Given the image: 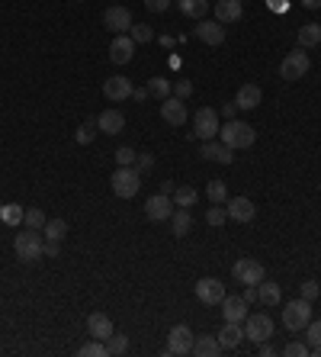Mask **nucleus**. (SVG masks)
<instances>
[{
	"instance_id": "c756f323",
	"label": "nucleus",
	"mask_w": 321,
	"mask_h": 357,
	"mask_svg": "<svg viewBox=\"0 0 321 357\" xmlns=\"http://www.w3.org/2000/svg\"><path fill=\"white\" fill-rule=\"evenodd\" d=\"M42 235H46V242H64V235H68V222H64V219H48L46 229H42Z\"/></svg>"
},
{
	"instance_id": "412c9836",
	"label": "nucleus",
	"mask_w": 321,
	"mask_h": 357,
	"mask_svg": "<svg viewBox=\"0 0 321 357\" xmlns=\"http://www.w3.org/2000/svg\"><path fill=\"white\" fill-rule=\"evenodd\" d=\"M222 316H225V322H241L244 325V319H248V302H244V296H225L222 300Z\"/></svg>"
},
{
	"instance_id": "cd10ccee",
	"label": "nucleus",
	"mask_w": 321,
	"mask_h": 357,
	"mask_svg": "<svg viewBox=\"0 0 321 357\" xmlns=\"http://www.w3.org/2000/svg\"><path fill=\"white\" fill-rule=\"evenodd\" d=\"M177 7L184 17H193V19H202L209 13V0H177Z\"/></svg>"
},
{
	"instance_id": "09e8293b",
	"label": "nucleus",
	"mask_w": 321,
	"mask_h": 357,
	"mask_svg": "<svg viewBox=\"0 0 321 357\" xmlns=\"http://www.w3.org/2000/svg\"><path fill=\"white\" fill-rule=\"evenodd\" d=\"M61 254V242H46V258H58Z\"/></svg>"
},
{
	"instance_id": "39448f33",
	"label": "nucleus",
	"mask_w": 321,
	"mask_h": 357,
	"mask_svg": "<svg viewBox=\"0 0 321 357\" xmlns=\"http://www.w3.org/2000/svg\"><path fill=\"white\" fill-rule=\"evenodd\" d=\"M309 68H312L309 52H305V48H295V52H289V55L283 58V65H280V77H283V81H299V77L309 75Z\"/></svg>"
},
{
	"instance_id": "5fc2aeb1",
	"label": "nucleus",
	"mask_w": 321,
	"mask_h": 357,
	"mask_svg": "<svg viewBox=\"0 0 321 357\" xmlns=\"http://www.w3.org/2000/svg\"><path fill=\"white\" fill-rule=\"evenodd\" d=\"M305 10H321V0H302Z\"/></svg>"
},
{
	"instance_id": "0eeeda50",
	"label": "nucleus",
	"mask_w": 321,
	"mask_h": 357,
	"mask_svg": "<svg viewBox=\"0 0 321 357\" xmlns=\"http://www.w3.org/2000/svg\"><path fill=\"white\" fill-rule=\"evenodd\" d=\"M219 113L212 110V106H200L196 110V116H193V132H196V139H202V142H209V139H215L219 135Z\"/></svg>"
},
{
	"instance_id": "37998d69",
	"label": "nucleus",
	"mask_w": 321,
	"mask_h": 357,
	"mask_svg": "<svg viewBox=\"0 0 321 357\" xmlns=\"http://www.w3.org/2000/svg\"><path fill=\"white\" fill-rule=\"evenodd\" d=\"M171 87H174V97H180V100H190L193 97V81L190 77H177Z\"/></svg>"
},
{
	"instance_id": "4d7b16f0",
	"label": "nucleus",
	"mask_w": 321,
	"mask_h": 357,
	"mask_svg": "<svg viewBox=\"0 0 321 357\" xmlns=\"http://www.w3.org/2000/svg\"><path fill=\"white\" fill-rule=\"evenodd\" d=\"M270 7H276V10H280V7H283V0H270Z\"/></svg>"
},
{
	"instance_id": "6ab92c4d",
	"label": "nucleus",
	"mask_w": 321,
	"mask_h": 357,
	"mask_svg": "<svg viewBox=\"0 0 321 357\" xmlns=\"http://www.w3.org/2000/svg\"><path fill=\"white\" fill-rule=\"evenodd\" d=\"M196 36H200L206 46H222V42H225V26H222L219 19H200Z\"/></svg>"
},
{
	"instance_id": "ea45409f",
	"label": "nucleus",
	"mask_w": 321,
	"mask_h": 357,
	"mask_svg": "<svg viewBox=\"0 0 321 357\" xmlns=\"http://www.w3.org/2000/svg\"><path fill=\"white\" fill-rule=\"evenodd\" d=\"M126 351H128V338L113 331L110 338H106V354H126Z\"/></svg>"
},
{
	"instance_id": "13d9d810",
	"label": "nucleus",
	"mask_w": 321,
	"mask_h": 357,
	"mask_svg": "<svg viewBox=\"0 0 321 357\" xmlns=\"http://www.w3.org/2000/svg\"><path fill=\"white\" fill-rule=\"evenodd\" d=\"M77 3H81V0H77Z\"/></svg>"
},
{
	"instance_id": "864d4df0",
	"label": "nucleus",
	"mask_w": 321,
	"mask_h": 357,
	"mask_svg": "<svg viewBox=\"0 0 321 357\" xmlns=\"http://www.w3.org/2000/svg\"><path fill=\"white\" fill-rule=\"evenodd\" d=\"M132 97H135V100H148L151 94H148V87H142V90H132Z\"/></svg>"
},
{
	"instance_id": "f8f14e48",
	"label": "nucleus",
	"mask_w": 321,
	"mask_h": 357,
	"mask_svg": "<svg viewBox=\"0 0 321 357\" xmlns=\"http://www.w3.org/2000/svg\"><path fill=\"white\" fill-rule=\"evenodd\" d=\"M145 216L151 219V222H167V219L174 216V200L167 197V193H155V197H148Z\"/></svg>"
},
{
	"instance_id": "9b49d317",
	"label": "nucleus",
	"mask_w": 321,
	"mask_h": 357,
	"mask_svg": "<svg viewBox=\"0 0 321 357\" xmlns=\"http://www.w3.org/2000/svg\"><path fill=\"white\" fill-rule=\"evenodd\" d=\"M132 81L128 77H122V75H113V77H106L103 81V97L110 100V104H122V100H128L132 97Z\"/></svg>"
},
{
	"instance_id": "473e14b6",
	"label": "nucleus",
	"mask_w": 321,
	"mask_h": 357,
	"mask_svg": "<svg viewBox=\"0 0 321 357\" xmlns=\"http://www.w3.org/2000/svg\"><path fill=\"white\" fill-rule=\"evenodd\" d=\"M0 216H3V222H7V226H19V222H23V216H26V209L19 206V203H7V206L0 209Z\"/></svg>"
},
{
	"instance_id": "de8ad7c7",
	"label": "nucleus",
	"mask_w": 321,
	"mask_h": 357,
	"mask_svg": "<svg viewBox=\"0 0 321 357\" xmlns=\"http://www.w3.org/2000/svg\"><path fill=\"white\" fill-rule=\"evenodd\" d=\"M145 7L151 10V13H164V10L171 7V0H145Z\"/></svg>"
},
{
	"instance_id": "f257e3e1",
	"label": "nucleus",
	"mask_w": 321,
	"mask_h": 357,
	"mask_svg": "<svg viewBox=\"0 0 321 357\" xmlns=\"http://www.w3.org/2000/svg\"><path fill=\"white\" fill-rule=\"evenodd\" d=\"M13 251H17L19 261H39L46 258V242H42V232L39 229H26V232H17V242H13Z\"/></svg>"
},
{
	"instance_id": "2f4dec72",
	"label": "nucleus",
	"mask_w": 321,
	"mask_h": 357,
	"mask_svg": "<svg viewBox=\"0 0 321 357\" xmlns=\"http://www.w3.org/2000/svg\"><path fill=\"white\" fill-rule=\"evenodd\" d=\"M196 187H190V184H184V187H177L174 190V206H180V209H190L193 203H196Z\"/></svg>"
},
{
	"instance_id": "2eb2a0df",
	"label": "nucleus",
	"mask_w": 321,
	"mask_h": 357,
	"mask_svg": "<svg viewBox=\"0 0 321 357\" xmlns=\"http://www.w3.org/2000/svg\"><path fill=\"white\" fill-rule=\"evenodd\" d=\"M212 13H215V19H219L222 26H228V23H238L244 17V3L241 0H215Z\"/></svg>"
},
{
	"instance_id": "dca6fc26",
	"label": "nucleus",
	"mask_w": 321,
	"mask_h": 357,
	"mask_svg": "<svg viewBox=\"0 0 321 357\" xmlns=\"http://www.w3.org/2000/svg\"><path fill=\"white\" fill-rule=\"evenodd\" d=\"M225 209H228V219H235V222H251L257 216V206L248 197H228L225 200Z\"/></svg>"
},
{
	"instance_id": "ddd939ff",
	"label": "nucleus",
	"mask_w": 321,
	"mask_h": 357,
	"mask_svg": "<svg viewBox=\"0 0 321 357\" xmlns=\"http://www.w3.org/2000/svg\"><path fill=\"white\" fill-rule=\"evenodd\" d=\"M161 119L167 122V126H186V100H180V97H167V100H161Z\"/></svg>"
},
{
	"instance_id": "f704fd0d",
	"label": "nucleus",
	"mask_w": 321,
	"mask_h": 357,
	"mask_svg": "<svg viewBox=\"0 0 321 357\" xmlns=\"http://www.w3.org/2000/svg\"><path fill=\"white\" fill-rule=\"evenodd\" d=\"M206 193H209V203H225V200H228V187H225V180H209Z\"/></svg>"
},
{
	"instance_id": "4468645a",
	"label": "nucleus",
	"mask_w": 321,
	"mask_h": 357,
	"mask_svg": "<svg viewBox=\"0 0 321 357\" xmlns=\"http://www.w3.org/2000/svg\"><path fill=\"white\" fill-rule=\"evenodd\" d=\"M200 155H202L206 161H215V164H231V161H235V148H228L225 142H215V139L202 142Z\"/></svg>"
},
{
	"instance_id": "bf43d9fd",
	"label": "nucleus",
	"mask_w": 321,
	"mask_h": 357,
	"mask_svg": "<svg viewBox=\"0 0 321 357\" xmlns=\"http://www.w3.org/2000/svg\"><path fill=\"white\" fill-rule=\"evenodd\" d=\"M241 3H244V0H241Z\"/></svg>"
},
{
	"instance_id": "b1692460",
	"label": "nucleus",
	"mask_w": 321,
	"mask_h": 357,
	"mask_svg": "<svg viewBox=\"0 0 321 357\" xmlns=\"http://www.w3.org/2000/svg\"><path fill=\"white\" fill-rule=\"evenodd\" d=\"M241 338H244V325L241 322H225L219 331V345L222 351H235L241 345Z\"/></svg>"
},
{
	"instance_id": "a878e982",
	"label": "nucleus",
	"mask_w": 321,
	"mask_h": 357,
	"mask_svg": "<svg viewBox=\"0 0 321 357\" xmlns=\"http://www.w3.org/2000/svg\"><path fill=\"white\" fill-rule=\"evenodd\" d=\"M193 354H200V357H215V354H222L219 335H196V341H193Z\"/></svg>"
},
{
	"instance_id": "49530a36",
	"label": "nucleus",
	"mask_w": 321,
	"mask_h": 357,
	"mask_svg": "<svg viewBox=\"0 0 321 357\" xmlns=\"http://www.w3.org/2000/svg\"><path fill=\"white\" fill-rule=\"evenodd\" d=\"M299 290H302V300L315 302V300H318V293H321V287H318V280H305Z\"/></svg>"
},
{
	"instance_id": "3c124183",
	"label": "nucleus",
	"mask_w": 321,
	"mask_h": 357,
	"mask_svg": "<svg viewBox=\"0 0 321 357\" xmlns=\"http://www.w3.org/2000/svg\"><path fill=\"white\" fill-rule=\"evenodd\" d=\"M174 190H177V184H174V180H164V184H161V193H167V197H171Z\"/></svg>"
},
{
	"instance_id": "423d86ee",
	"label": "nucleus",
	"mask_w": 321,
	"mask_h": 357,
	"mask_svg": "<svg viewBox=\"0 0 321 357\" xmlns=\"http://www.w3.org/2000/svg\"><path fill=\"white\" fill-rule=\"evenodd\" d=\"M244 338L251 341H270L273 338V319L266 316V312H248V319H244Z\"/></svg>"
},
{
	"instance_id": "e433bc0d",
	"label": "nucleus",
	"mask_w": 321,
	"mask_h": 357,
	"mask_svg": "<svg viewBox=\"0 0 321 357\" xmlns=\"http://www.w3.org/2000/svg\"><path fill=\"white\" fill-rule=\"evenodd\" d=\"M23 222H26V229H39V232H42L48 219H46V213H42L39 206H32V209H26V216H23Z\"/></svg>"
},
{
	"instance_id": "bb28decb",
	"label": "nucleus",
	"mask_w": 321,
	"mask_h": 357,
	"mask_svg": "<svg viewBox=\"0 0 321 357\" xmlns=\"http://www.w3.org/2000/svg\"><path fill=\"white\" fill-rule=\"evenodd\" d=\"M171 232H174L177 238H186L193 232V216H190V209H174V216H171Z\"/></svg>"
},
{
	"instance_id": "4c0bfd02",
	"label": "nucleus",
	"mask_w": 321,
	"mask_h": 357,
	"mask_svg": "<svg viewBox=\"0 0 321 357\" xmlns=\"http://www.w3.org/2000/svg\"><path fill=\"white\" fill-rule=\"evenodd\" d=\"M128 36H132V42H151L155 39V29L145 26V23H132V29H128Z\"/></svg>"
},
{
	"instance_id": "7c9ffc66",
	"label": "nucleus",
	"mask_w": 321,
	"mask_h": 357,
	"mask_svg": "<svg viewBox=\"0 0 321 357\" xmlns=\"http://www.w3.org/2000/svg\"><path fill=\"white\" fill-rule=\"evenodd\" d=\"M148 94L157 97V100H167V97L174 94V87H171V81L167 77H148Z\"/></svg>"
},
{
	"instance_id": "72a5a7b5",
	"label": "nucleus",
	"mask_w": 321,
	"mask_h": 357,
	"mask_svg": "<svg viewBox=\"0 0 321 357\" xmlns=\"http://www.w3.org/2000/svg\"><path fill=\"white\" fill-rule=\"evenodd\" d=\"M206 222H209V226H225V222H228V209H225V203H212L209 206V213H206Z\"/></svg>"
},
{
	"instance_id": "1a4fd4ad",
	"label": "nucleus",
	"mask_w": 321,
	"mask_h": 357,
	"mask_svg": "<svg viewBox=\"0 0 321 357\" xmlns=\"http://www.w3.org/2000/svg\"><path fill=\"white\" fill-rule=\"evenodd\" d=\"M235 273V280L244 283V287H257V283L264 280V264L254 261V258H238V264L231 267Z\"/></svg>"
},
{
	"instance_id": "a19ab883",
	"label": "nucleus",
	"mask_w": 321,
	"mask_h": 357,
	"mask_svg": "<svg viewBox=\"0 0 321 357\" xmlns=\"http://www.w3.org/2000/svg\"><path fill=\"white\" fill-rule=\"evenodd\" d=\"M81 357H110L106 354V341H87V345H84L81 348Z\"/></svg>"
},
{
	"instance_id": "20e7f679",
	"label": "nucleus",
	"mask_w": 321,
	"mask_h": 357,
	"mask_svg": "<svg viewBox=\"0 0 321 357\" xmlns=\"http://www.w3.org/2000/svg\"><path fill=\"white\" fill-rule=\"evenodd\" d=\"M312 322V302L309 300H293V302H286V309H283V325L289 331H302L305 325Z\"/></svg>"
},
{
	"instance_id": "8fccbe9b",
	"label": "nucleus",
	"mask_w": 321,
	"mask_h": 357,
	"mask_svg": "<svg viewBox=\"0 0 321 357\" xmlns=\"http://www.w3.org/2000/svg\"><path fill=\"white\" fill-rule=\"evenodd\" d=\"M244 302H248V306L251 302H260L257 300V287H248V290H244Z\"/></svg>"
},
{
	"instance_id": "603ef678",
	"label": "nucleus",
	"mask_w": 321,
	"mask_h": 357,
	"mask_svg": "<svg viewBox=\"0 0 321 357\" xmlns=\"http://www.w3.org/2000/svg\"><path fill=\"white\" fill-rule=\"evenodd\" d=\"M235 110H238V104H225V106H222V113L228 116V119H231V116H235Z\"/></svg>"
},
{
	"instance_id": "9d476101",
	"label": "nucleus",
	"mask_w": 321,
	"mask_h": 357,
	"mask_svg": "<svg viewBox=\"0 0 321 357\" xmlns=\"http://www.w3.org/2000/svg\"><path fill=\"white\" fill-rule=\"evenodd\" d=\"M193 341H196V335L190 331V325H174V329L167 331L164 354H193Z\"/></svg>"
},
{
	"instance_id": "aec40b11",
	"label": "nucleus",
	"mask_w": 321,
	"mask_h": 357,
	"mask_svg": "<svg viewBox=\"0 0 321 357\" xmlns=\"http://www.w3.org/2000/svg\"><path fill=\"white\" fill-rule=\"evenodd\" d=\"M87 331H90V338L106 341V338L113 335L110 316H106V312H90V316H87Z\"/></svg>"
},
{
	"instance_id": "a211bd4d",
	"label": "nucleus",
	"mask_w": 321,
	"mask_h": 357,
	"mask_svg": "<svg viewBox=\"0 0 321 357\" xmlns=\"http://www.w3.org/2000/svg\"><path fill=\"white\" fill-rule=\"evenodd\" d=\"M132 55H135V42H132V36H116L110 46V61L113 65H128L132 61Z\"/></svg>"
},
{
	"instance_id": "5701e85b",
	"label": "nucleus",
	"mask_w": 321,
	"mask_h": 357,
	"mask_svg": "<svg viewBox=\"0 0 321 357\" xmlns=\"http://www.w3.org/2000/svg\"><path fill=\"white\" fill-rule=\"evenodd\" d=\"M235 104H238V110H257V106L264 104V90L257 84H241Z\"/></svg>"
},
{
	"instance_id": "c85d7f7f",
	"label": "nucleus",
	"mask_w": 321,
	"mask_h": 357,
	"mask_svg": "<svg viewBox=\"0 0 321 357\" xmlns=\"http://www.w3.org/2000/svg\"><path fill=\"white\" fill-rule=\"evenodd\" d=\"M315 46H321V26L318 23H305L299 29V48H315Z\"/></svg>"
},
{
	"instance_id": "393cba45",
	"label": "nucleus",
	"mask_w": 321,
	"mask_h": 357,
	"mask_svg": "<svg viewBox=\"0 0 321 357\" xmlns=\"http://www.w3.org/2000/svg\"><path fill=\"white\" fill-rule=\"evenodd\" d=\"M257 300L264 302V306H280V302H283V290H280V283L260 280L257 283Z\"/></svg>"
},
{
	"instance_id": "7ed1b4c3",
	"label": "nucleus",
	"mask_w": 321,
	"mask_h": 357,
	"mask_svg": "<svg viewBox=\"0 0 321 357\" xmlns=\"http://www.w3.org/2000/svg\"><path fill=\"white\" fill-rule=\"evenodd\" d=\"M110 187L119 200H132L142 190V174L135 168H116L110 177Z\"/></svg>"
},
{
	"instance_id": "6e6552de",
	"label": "nucleus",
	"mask_w": 321,
	"mask_h": 357,
	"mask_svg": "<svg viewBox=\"0 0 321 357\" xmlns=\"http://www.w3.org/2000/svg\"><path fill=\"white\" fill-rule=\"evenodd\" d=\"M225 296H228V293H225V283H222L219 277H202V280H196V300L206 302V306H222Z\"/></svg>"
},
{
	"instance_id": "f03ea898",
	"label": "nucleus",
	"mask_w": 321,
	"mask_h": 357,
	"mask_svg": "<svg viewBox=\"0 0 321 357\" xmlns=\"http://www.w3.org/2000/svg\"><path fill=\"white\" fill-rule=\"evenodd\" d=\"M219 135H222V142H225L228 148H235V151H238V148H251L254 139H257L254 126H251V122H241V119H228L219 129Z\"/></svg>"
},
{
	"instance_id": "79ce46f5",
	"label": "nucleus",
	"mask_w": 321,
	"mask_h": 357,
	"mask_svg": "<svg viewBox=\"0 0 321 357\" xmlns=\"http://www.w3.org/2000/svg\"><path fill=\"white\" fill-rule=\"evenodd\" d=\"M135 158H138L135 148H128V145L116 148V161H119V168H135Z\"/></svg>"
},
{
	"instance_id": "f3484780",
	"label": "nucleus",
	"mask_w": 321,
	"mask_h": 357,
	"mask_svg": "<svg viewBox=\"0 0 321 357\" xmlns=\"http://www.w3.org/2000/svg\"><path fill=\"white\" fill-rule=\"evenodd\" d=\"M103 23H106V29H110V32L122 36V32H128V29H132V13H128L126 7H110L106 13H103Z\"/></svg>"
},
{
	"instance_id": "58836bf2",
	"label": "nucleus",
	"mask_w": 321,
	"mask_h": 357,
	"mask_svg": "<svg viewBox=\"0 0 321 357\" xmlns=\"http://www.w3.org/2000/svg\"><path fill=\"white\" fill-rule=\"evenodd\" d=\"M93 135H97V119H84V126L74 132V139L81 142V145H90Z\"/></svg>"
},
{
	"instance_id": "a18cd8bd",
	"label": "nucleus",
	"mask_w": 321,
	"mask_h": 357,
	"mask_svg": "<svg viewBox=\"0 0 321 357\" xmlns=\"http://www.w3.org/2000/svg\"><path fill=\"white\" fill-rule=\"evenodd\" d=\"M155 168V155L151 151H138V158H135V171L138 174H145V171Z\"/></svg>"
},
{
	"instance_id": "6e6d98bb",
	"label": "nucleus",
	"mask_w": 321,
	"mask_h": 357,
	"mask_svg": "<svg viewBox=\"0 0 321 357\" xmlns=\"http://www.w3.org/2000/svg\"><path fill=\"white\" fill-rule=\"evenodd\" d=\"M260 354H264V357L273 354V348H270V341H260Z\"/></svg>"
},
{
	"instance_id": "c9c22d12",
	"label": "nucleus",
	"mask_w": 321,
	"mask_h": 357,
	"mask_svg": "<svg viewBox=\"0 0 321 357\" xmlns=\"http://www.w3.org/2000/svg\"><path fill=\"white\" fill-rule=\"evenodd\" d=\"M302 331H305V345H309V351L321 348V319L318 322H309Z\"/></svg>"
},
{
	"instance_id": "c03bdc74",
	"label": "nucleus",
	"mask_w": 321,
	"mask_h": 357,
	"mask_svg": "<svg viewBox=\"0 0 321 357\" xmlns=\"http://www.w3.org/2000/svg\"><path fill=\"white\" fill-rule=\"evenodd\" d=\"M283 354L286 357H309L312 351H309V345H305V341H289V345L283 348Z\"/></svg>"
},
{
	"instance_id": "4be33fe9",
	"label": "nucleus",
	"mask_w": 321,
	"mask_h": 357,
	"mask_svg": "<svg viewBox=\"0 0 321 357\" xmlns=\"http://www.w3.org/2000/svg\"><path fill=\"white\" fill-rule=\"evenodd\" d=\"M97 129L106 132V135H119V132L126 129V116H122L119 110H103V113L97 116Z\"/></svg>"
}]
</instances>
